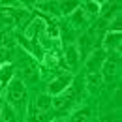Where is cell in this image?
<instances>
[{
    "instance_id": "cell-1",
    "label": "cell",
    "mask_w": 122,
    "mask_h": 122,
    "mask_svg": "<svg viewBox=\"0 0 122 122\" xmlns=\"http://www.w3.org/2000/svg\"><path fill=\"white\" fill-rule=\"evenodd\" d=\"M6 103L8 105H11L13 109H19V107L25 105V102H26V96H28V92H26V85L23 83V79H11L10 81V85L6 86Z\"/></svg>"
},
{
    "instance_id": "cell-2",
    "label": "cell",
    "mask_w": 122,
    "mask_h": 122,
    "mask_svg": "<svg viewBox=\"0 0 122 122\" xmlns=\"http://www.w3.org/2000/svg\"><path fill=\"white\" fill-rule=\"evenodd\" d=\"M107 55L105 51L102 49V47H96L94 51H92L90 55L85 58V68H86V71H88V75L90 73H100L102 71V66H103V62H105Z\"/></svg>"
},
{
    "instance_id": "cell-3",
    "label": "cell",
    "mask_w": 122,
    "mask_h": 122,
    "mask_svg": "<svg viewBox=\"0 0 122 122\" xmlns=\"http://www.w3.org/2000/svg\"><path fill=\"white\" fill-rule=\"evenodd\" d=\"M71 83H73V77H71V73H60L58 77H55L53 81H49V85H47V94H49L51 98L60 96V94L66 90V88H68Z\"/></svg>"
},
{
    "instance_id": "cell-4",
    "label": "cell",
    "mask_w": 122,
    "mask_h": 122,
    "mask_svg": "<svg viewBox=\"0 0 122 122\" xmlns=\"http://www.w3.org/2000/svg\"><path fill=\"white\" fill-rule=\"evenodd\" d=\"M32 107H34L40 115H43V117H49V118L55 117V111H53V98H51L49 94H38V96L34 98V102H32Z\"/></svg>"
},
{
    "instance_id": "cell-5",
    "label": "cell",
    "mask_w": 122,
    "mask_h": 122,
    "mask_svg": "<svg viewBox=\"0 0 122 122\" xmlns=\"http://www.w3.org/2000/svg\"><path fill=\"white\" fill-rule=\"evenodd\" d=\"M122 47V34L118 32H105L103 40H102V49L105 53H118Z\"/></svg>"
},
{
    "instance_id": "cell-6",
    "label": "cell",
    "mask_w": 122,
    "mask_h": 122,
    "mask_svg": "<svg viewBox=\"0 0 122 122\" xmlns=\"http://www.w3.org/2000/svg\"><path fill=\"white\" fill-rule=\"evenodd\" d=\"M32 21H34V15H32L30 10H26L25 6L17 8L15 11H13V23H15V25L21 28V30H25V28L30 25Z\"/></svg>"
},
{
    "instance_id": "cell-7",
    "label": "cell",
    "mask_w": 122,
    "mask_h": 122,
    "mask_svg": "<svg viewBox=\"0 0 122 122\" xmlns=\"http://www.w3.org/2000/svg\"><path fill=\"white\" fill-rule=\"evenodd\" d=\"M94 43H96V41L90 38V34H88V32H86V34H83V36H79V40H77V43H75L77 51H79V56H81V58H86L92 51L96 49Z\"/></svg>"
},
{
    "instance_id": "cell-8",
    "label": "cell",
    "mask_w": 122,
    "mask_h": 122,
    "mask_svg": "<svg viewBox=\"0 0 122 122\" xmlns=\"http://www.w3.org/2000/svg\"><path fill=\"white\" fill-rule=\"evenodd\" d=\"M64 62L68 64V68H70V71H73L79 68V62H81V56H79V51H77V47L73 43H70V45L64 47Z\"/></svg>"
},
{
    "instance_id": "cell-9",
    "label": "cell",
    "mask_w": 122,
    "mask_h": 122,
    "mask_svg": "<svg viewBox=\"0 0 122 122\" xmlns=\"http://www.w3.org/2000/svg\"><path fill=\"white\" fill-rule=\"evenodd\" d=\"M117 70H118V56H117V55H111V56L105 58L100 75L103 77V79H113L115 73H117Z\"/></svg>"
},
{
    "instance_id": "cell-10",
    "label": "cell",
    "mask_w": 122,
    "mask_h": 122,
    "mask_svg": "<svg viewBox=\"0 0 122 122\" xmlns=\"http://www.w3.org/2000/svg\"><path fill=\"white\" fill-rule=\"evenodd\" d=\"M17 41H19V45L25 47V51H28V53H32L36 58H41L43 56V53H41V49H40V43L38 41H32V40H26L23 34L21 36H15Z\"/></svg>"
},
{
    "instance_id": "cell-11",
    "label": "cell",
    "mask_w": 122,
    "mask_h": 122,
    "mask_svg": "<svg viewBox=\"0 0 122 122\" xmlns=\"http://www.w3.org/2000/svg\"><path fill=\"white\" fill-rule=\"evenodd\" d=\"M0 122H21L17 109H13L8 103H2V111H0Z\"/></svg>"
},
{
    "instance_id": "cell-12",
    "label": "cell",
    "mask_w": 122,
    "mask_h": 122,
    "mask_svg": "<svg viewBox=\"0 0 122 122\" xmlns=\"http://www.w3.org/2000/svg\"><path fill=\"white\" fill-rule=\"evenodd\" d=\"M13 77H15V66H13V64L2 66V68H0V88H2V86H8Z\"/></svg>"
},
{
    "instance_id": "cell-13",
    "label": "cell",
    "mask_w": 122,
    "mask_h": 122,
    "mask_svg": "<svg viewBox=\"0 0 122 122\" xmlns=\"http://www.w3.org/2000/svg\"><path fill=\"white\" fill-rule=\"evenodd\" d=\"M90 117H92L90 107H81V109H77L70 115L68 122H90Z\"/></svg>"
},
{
    "instance_id": "cell-14",
    "label": "cell",
    "mask_w": 122,
    "mask_h": 122,
    "mask_svg": "<svg viewBox=\"0 0 122 122\" xmlns=\"http://www.w3.org/2000/svg\"><path fill=\"white\" fill-rule=\"evenodd\" d=\"M79 6H81V10L85 11V15L88 17L90 21L100 15V2H83Z\"/></svg>"
},
{
    "instance_id": "cell-15",
    "label": "cell",
    "mask_w": 122,
    "mask_h": 122,
    "mask_svg": "<svg viewBox=\"0 0 122 122\" xmlns=\"http://www.w3.org/2000/svg\"><path fill=\"white\" fill-rule=\"evenodd\" d=\"M17 43V38L10 30H0V49H10Z\"/></svg>"
},
{
    "instance_id": "cell-16",
    "label": "cell",
    "mask_w": 122,
    "mask_h": 122,
    "mask_svg": "<svg viewBox=\"0 0 122 122\" xmlns=\"http://www.w3.org/2000/svg\"><path fill=\"white\" fill-rule=\"evenodd\" d=\"M56 6H58V13H60V15H71L77 8H79V2L68 0V2H56Z\"/></svg>"
},
{
    "instance_id": "cell-17",
    "label": "cell",
    "mask_w": 122,
    "mask_h": 122,
    "mask_svg": "<svg viewBox=\"0 0 122 122\" xmlns=\"http://www.w3.org/2000/svg\"><path fill=\"white\" fill-rule=\"evenodd\" d=\"M88 21H90V19L85 15V11L81 10V6L71 13V25H73V26H81V25H85V23H88Z\"/></svg>"
},
{
    "instance_id": "cell-18",
    "label": "cell",
    "mask_w": 122,
    "mask_h": 122,
    "mask_svg": "<svg viewBox=\"0 0 122 122\" xmlns=\"http://www.w3.org/2000/svg\"><path fill=\"white\" fill-rule=\"evenodd\" d=\"M120 30H122V17H120V13H117V15H113L109 19L107 32H118L120 34Z\"/></svg>"
},
{
    "instance_id": "cell-19",
    "label": "cell",
    "mask_w": 122,
    "mask_h": 122,
    "mask_svg": "<svg viewBox=\"0 0 122 122\" xmlns=\"http://www.w3.org/2000/svg\"><path fill=\"white\" fill-rule=\"evenodd\" d=\"M102 83H103V77L100 73H90L88 75V88H98Z\"/></svg>"
},
{
    "instance_id": "cell-20",
    "label": "cell",
    "mask_w": 122,
    "mask_h": 122,
    "mask_svg": "<svg viewBox=\"0 0 122 122\" xmlns=\"http://www.w3.org/2000/svg\"><path fill=\"white\" fill-rule=\"evenodd\" d=\"M6 64H11V51L10 49H0V68L6 66Z\"/></svg>"
},
{
    "instance_id": "cell-21",
    "label": "cell",
    "mask_w": 122,
    "mask_h": 122,
    "mask_svg": "<svg viewBox=\"0 0 122 122\" xmlns=\"http://www.w3.org/2000/svg\"><path fill=\"white\" fill-rule=\"evenodd\" d=\"M102 122H120V117L117 115V113H113V115H107L102 118Z\"/></svg>"
},
{
    "instance_id": "cell-22",
    "label": "cell",
    "mask_w": 122,
    "mask_h": 122,
    "mask_svg": "<svg viewBox=\"0 0 122 122\" xmlns=\"http://www.w3.org/2000/svg\"><path fill=\"white\" fill-rule=\"evenodd\" d=\"M0 102H2V88H0Z\"/></svg>"
},
{
    "instance_id": "cell-23",
    "label": "cell",
    "mask_w": 122,
    "mask_h": 122,
    "mask_svg": "<svg viewBox=\"0 0 122 122\" xmlns=\"http://www.w3.org/2000/svg\"><path fill=\"white\" fill-rule=\"evenodd\" d=\"M53 122H60V120H53Z\"/></svg>"
}]
</instances>
